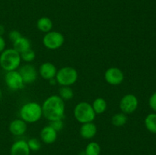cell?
<instances>
[{"label":"cell","mask_w":156,"mask_h":155,"mask_svg":"<svg viewBox=\"0 0 156 155\" xmlns=\"http://www.w3.org/2000/svg\"><path fill=\"white\" fill-rule=\"evenodd\" d=\"M92 107L96 114H101L106 110L107 103L105 99L97 98L93 103Z\"/></svg>","instance_id":"18"},{"label":"cell","mask_w":156,"mask_h":155,"mask_svg":"<svg viewBox=\"0 0 156 155\" xmlns=\"http://www.w3.org/2000/svg\"><path fill=\"white\" fill-rule=\"evenodd\" d=\"M5 33V27H3V25L0 24V36L3 35V33Z\"/></svg>","instance_id":"29"},{"label":"cell","mask_w":156,"mask_h":155,"mask_svg":"<svg viewBox=\"0 0 156 155\" xmlns=\"http://www.w3.org/2000/svg\"><path fill=\"white\" fill-rule=\"evenodd\" d=\"M138 106V100L133 94H126L120 100V107L125 114L133 112Z\"/></svg>","instance_id":"7"},{"label":"cell","mask_w":156,"mask_h":155,"mask_svg":"<svg viewBox=\"0 0 156 155\" xmlns=\"http://www.w3.org/2000/svg\"><path fill=\"white\" fill-rule=\"evenodd\" d=\"M56 81L62 86H70L76 83L78 72L72 67H64L56 72Z\"/></svg>","instance_id":"5"},{"label":"cell","mask_w":156,"mask_h":155,"mask_svg":"<svg viewBox=\"0 0 156 155\" xmlns=\"http://www.w3.org/2000/svg\"><path fill=\"white\" fill-rule=\"evenodd\" d=\"M145 124L149 132L156 133V114H149L145 119Z\"/></svg>","instance_id":"19"},{"label":"cell","mask_w":156,"mask_h":155,"mask_svg":"<svg viewBox=\"0 0 156 155\" xmlns=\"http://www.w3.org/2000/svg\"><path fill=\"white\" fill-rule=\"evenodd\" d=\"M65 112V103L59 96L53 95L44 102L42 112L50 121L62 119Z\"/></svg>","instance_id":"1"},{"label":"cell","mask_w":156,"mask_h":155,"mask_svg":"<svg viewBox=\"0 0 156 155\" xmlns=\"http://www.w3.org/2000/svg\"><path fill=\"white\" fill-rule=\"evenodd\" d=\"M64 36L57 31H50L44 36V45L50 50H56L62 46L64 43Z\"/></svg>","instance_id":"6"},{"label":"cell","mask_w":156,"mask_h":155,"mask_svg":"<svg viewBox=\"0 0 156 155\" xmlns=\"http://www.w3.org/2000/svg\"><path fill=\"white\" fill-rule=\"evenodd\" d=\"M74 115L78 122L84 124L91 122L95 118L96 113L90 103L87 102H81L76 105L74 109Z\"/></svg>","instance_id":"4"},{"label":"cell","mask_w":156,"mask_h":155,"mask_svg":"<svg viewBox=\"0 0 156 155\" xmlns=\"http://www.w3.org/2000/svg\"><path fill=\"white\" fill-rule=\"evenodd\" d=\"M27 144H28L29 148L32 150H34V151L40 150L41 147V142L37 138H30L27 142Z\"/></svg>","instance_id":"24"},{"label":"cell","mask_w":156,"mask_h":155,"mask_svg":"<svg viewBox=\"0 0 156 155\" xmlns=\"http://www.w3.org/2000/svg\"><path fill=\"white\" fill-rule=\"evenodd\" d=\"M149 106L153 110L156 111V92L154 93L149 99Z\"/></svg>","instance_id":"27"},{"label":"cell","mask_w":156,"mask_h":155,"mask_svg":"<svg viewBox=\"0 0 156 155\" xmlns=\"http://www.w3.org/2000/svg\"><path fill=\"white\" fill-rule=\"evenodd\" d=\"M13 46H14L13 48L14 50H15L19 53H21L24 51H25V50L30 49V40H29L27 38L21 36V38L17 40L16 41L13 42Z\"/></svg>","instance_id":"16"},{"label":"cell","mask_w":156,"mask_h":155,"mask_svg":"<svg viewBox=\"0 0 156 155\" xmlns=\"http://www.w3.org/2000/svg\"><path fill=\"white\" fill-rule=\"evenodd\" d=\"M37 26L41 31L44 32V33H48L51 30L52 27H53V22L47 17H42L37 21Z\"/></svg>","instance_id":"17"},{"label":"cell","mask_w":156,"mask_h":155,"mask_svg":"<svg viewBox=\"0 0 156 155\" xmlns=\"http://www.w3.org/2000/svg\"><path fill=\"white\" fill-rule=\"evenodd\" d=\"M1 97H2V92L1 91H0V99H1Z\"/></svg>","instance_id":"30"},{"label":"cell","mask_w":156,"mask_h":155,"mask_svg":"<svg viewBox=\"0 0 156 155\" xmlns=\"http://www.w3.org/2000/svg\"><path fill=\"white\" fill-rule=\"evenodd\" d=\"M18 72L21 74L24 83H33L37 77V71L34 67L31 65H25L20 68Z\"/></svg>","instance_id":"10"},{"label":"cell","mask_w":156,"mask_h":155,"mask_svg":"<svg viewBox=\"0 0 156 155\" xmlns=\"http://www.w3.org/2000/svg\"><path fill=\"white\" fill-rule=\"evenodd\" d=\"M101 151V147L99 144L96 142H91L88 144L85 149L86 155H99Z\"/></svg>","instance_id":"21"},{"label":"cell","mask_w":156,"mask_h":155,"mask_svg":"<svg viewBox=\"0 0 156 155\" xmlns=\"http://www.w3.org/2000/svg\"><path fill=\"white\" fill-rule=\"evenodd\" d=\"M97 132V127L94 123L87 122L84 123L80 129V134L82 138L85 139H89L93 138Z\"/></svg>","instance_id":"14"},{"label":"cell","mask_w":156,"mask_h":155,"mask_svg":"<svg viewBox=\"0 0 156 155\" xmlns=\"http://www.w3.org/2000/svg\"><path fill=\"white\" fill-rule=\"evenodd\" d=\"M56 68L55 65L51 62H45L40 67V74L43 78L50 80L56 76Z\"/></svg>","instance_id":"12"},{"label":"cell","mask_w":156,"mask_h":155,"mask_svg":"<svg viewBox=\"0 0 156 155\" xmlns=\"http://www.w3.org/2000/svg\"><path fill=\"white\" fill-rule=\"evenodd\" d=\"M50 126L57 132V131H60L62 129V127H63V122H62V121L61 119L50 121Z\"/></svg>","instance_id":"25"},{"label":"cell","mask_w":156,"mask_h":155,"mask_svg":"<svg viewBox=\"0 0 156 155\" xmlns=\"http://www.w3.org/2000/svg\"><path fill=\"white\" fill-rule=\"evenodd\" d=\"M27 129V126L24 120L15 119L11 122L9 126V130L13 135H21L25 132Z\"/></svg>","instance_id":"15"},{"label":"cell","mask_w":156,"mask_h":155,"mask_svg":"<svg viewBox=\"0 0 156 155\" xmlns=\"http://www.w3.org/2000/svg\"><path fill=\"white\" fill-rule=\"evenodd\" d=\"M21 37V34L17 30H12L9 33V39L12 41L15 42L17 40H18L19 38Z\"/></svg>","instance_id":"26"},{"label":"cell","mask_w":156,"mask_h":155,"mask_svg":"<svg viewBox=\"0 0 156 155\" xmlns=\"http://www.w3.org/2000/svg\"><path fill=\"white\" fill-rule=\"evenodd\" d=\"M21 59L18 52L14 49H8L0 55V65L5 71H14L20 65Z\"/></svg>","instance_id":"2"},{"label":"cell","mask_w":156,"mask_h":155,"mask_svg":"<svg viewBox=\"0 0 156 155\" xmlns=\"http://www.w3.org/2000/svg\"><path fill=\"white\" fill-rule=\"evenodd\" d=\"M20 56H21V59H22L25 62H31V61L34 59L35 53L34 50H32L30 48L24 51L23 53H20Z\"/></svg>","instance_id":"23"},{"label":"cell","mask_w":156,"mask_h":155,"mask_svg":"<svg viewBox=\"0 0 156 155\" xmlns=\"http://www.w3.org/2000/svg\"><path fill=\"white\" fill-rule=\"evenodd\" d=\"M112 124L114 125L117 127H120L125 125L127 122V116L125 115V113L121 112V113H117L112 117Z\"/></svg>","instance_id":"20"},{"label":"cell","mask_w":156,"mask_h":155,"mask_svg":"<svg viewBox=\"0 0 156 155\" xmlns=\"http://www.w3.org/2000/svg\"><path fill=\"white\" fill-rule=\"evenodd\" d=\"M30 148L26 141H18L12 144L11 147V155H29Z\"/></svg>","instance_id":"11"},{"label":"cell","mask_w":156,"mask_h":155,"mask_svg":"<svg viewBox=\"0 0 156 155\" xmlns=\"http://www.w3.org/2000/svg\"><path fill=\"white\" fill-rule=\"evenodd\" d=\"M5 83L9 88L13 90V91L22 88L23 84H24L20 73L15 70L8 71L5 74Z\"/></svg>","instance_id":"8"},{"label":"cell","mask_w":156,"mask_h":155,"mask_svg":"<svg viewBox=\"0 0 156 155\" xmlns=\"http://www.w3.org/2000/svg\"><path fill=\"white\" fill-rule=\"evenodd\" d=\"M41 137L44 143L52 144L56 141V138H57V133H56V131L50 126H45L41 130Z\"/></svg>","instance_id":"13"},{"label":"cell","mask_w":156,"mask_h":155,"mask_svg":"<svg viewBox=\"0 0 156 155\" xmlns=\"http://www.w3.org/2000/svg\"><path fill=\"white\" fill-rule=\"evenodd\" d=\"M106 81L111 85H119L123 82L124 76L123 71L118 68H110L105 71Z\"/></svg>","instance_id":"9"},{"label":"cell","mask_w":156,"mask_h":155,"mask_svg":"<svg viewBox=\"0 0 156 155\" xmlns=\"http://www.w3.org/2000/svg\"><path fill=\"white\" fill-rule=\"evenodd\" d=\"M59 95L62 100H70L73 97V91L69 87L62 86L59 89Z\"/></svg>","instance_id":"22"},{"label":"cell","mask_w":156,"mask_h":155,"mask_svg":"<svg viewBox=\"0 0 156 155\" xmlns=\"http://www.w3.org/2000/svg\"><path fill=\"white\" fill-rule=\"evenodd\" d=\"M5 47V41L2 36H0V53H2L4 51Z\"/></svg>","instance_id":"28"},{"label":"cell","mask_w":156,"mask_h":155,"mask_svg":"<svg viewBox=\"0 0 156 155\" xmlns=\"http://www.w3.org/2000/svg\"><path fill=\"white\" fill-rule=\"evenodd\" d=\"M20 114L22 120L27 122H35L41 119L42 115V107L35 102L26 103L21 107Z\"/></svg>","instance_id":"3"}]
</instances>
